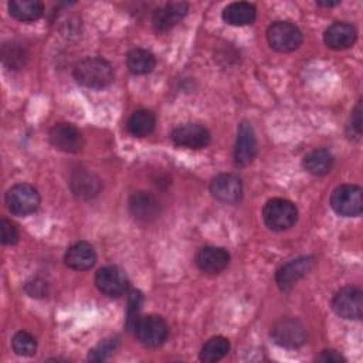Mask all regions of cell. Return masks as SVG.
Returning a JSON list of instances; mask_svg holds the SVG:
<instances>
[{
    "mask_svg": "<svg viewBox=\"0 0 363 363\" xmlns=\"http://www.w3.org/2000/svg\"><path fill=\"white\" fill-rule=\"evenodd\" d=\"M74 78L82 86L101 89L113 81V69L106 60L101 57H88L75 65Z\"/></svg>",
    "mask_w": 363,
    "mask_h": 363,
    "instance_id": "obj_1",
    "label": "cell"
},
{
    "mask_svg": "<svg viewBox=\"0 0 363 363\" xmlns=\"http://www.w3.org/2000/svg\"><path fill=\"white\" fill-rule=\"evenodd\" d=\"M262 218L269 230L284 231L296 223L298 208L286 199H271L262 208Z\"/></svg>",
    "mask_w": 363,
    "mask_h": 363,
    "instance_id": "obj_2",
    "label": "cell"
},
{
    "mask_svg": "<svg viewBox=\"0 0 363 363\" xmlns=\"http://www.w3.org/2000/svg\"><path fill=\"white\" fill-rule=\"evenodd\" d=\"M332 208L343 217H356L363 211V191L356 184H343L333 190Z\"/></svg>",
    "mask_w": 363,
    "mask_h": 363,
    "instance_id": "obj_3",
    "label": "cell"
},
{
    "mask_svg": "<svg viewBox=\"0 0 363 363\" xmlns=\"http://www.w3.org/2000/svg\"><path fill=\"white\" fill-rule=\"evenodd\" d=\"M267 40L275 51L291 52L302 44V33L289 21H275L267 30Z\"/></svg>",
    "mask_w": 363,
    "mask_h": 363,
    "instance_id": "obj_4",
    "label": "cell"
},
{
    "mask_svg": "<svg viewBox=\"0 0 363 363\" xmlns=\"http://www.w3.org/2000/svg\"><path fill=\"white\" fill-rule=\"evenodd\" d=\"M40 196L37 189L27 183H18L6 193V206L14 216H27L37 210Z\"/></svg>",
    "mask_w": 363,
    "mask_h": 363,
    "instance_id": "obj_5",
    "label": "cell"
},
{
    "mask_svg": "<svg viewBox=\"0 0 363 363\" xmlns=\"http://www.w3.org/2000/svg\"><path fill=\"white\" fill-rule=\"evenodd\" d=\"M133 333L136 339L146 347H159L164 343L169 328L167 323L156 315L140 316L135 323Z\"/></svg>",
    "mask_w": 363,
    "mask_h": 363,
    "instance_id": "obj_6",
    "label": "cell"
},
{
    "mask_svg": "<svg viewBox=\"0 0 363 363\" xmlns=\"http://www.w3.org/2000/svg\"><path fill=\"white\" fill-rule=\"evenodd\" d=\"M271 337L282 347L295 349L306 342V330L298 319L285 318L272 325Z\"/></svg>",
    "mask_w": 363,
    "mask_h": 363,
    "instance_id": "obj_7",
    "label": "cell"
},
{
    "mask_svg": "<svg viewBox=\"0 0 363 363\" xmlns=\"http://www.w3.org/2000/svg\"><path fill=\"white\" fill-rule=\"evenodd\" d=\"M332 309L343 319H359L363 313V294L359 288L345 286L332 299Z\"/></svg>",
    "mask_w": 363,
    "mask_h": 363,
    "instance_id": "obj_8",
    "label": "cell"
},
{
    "mask_svg": "<svg viewBox=\"0 0 363 363\" xmlns=\"http://www.w3.org/2000/svg\"><path fill=\"white\" fill-rule=\"evenodd\" d=\"M50 143L65 153H77L84 146V139L81 132L71 123L60 122L55 123L48 132Z\"/></svg>",
    "mask_w": 363,
    "mask_h": 363,
    "instance_id": "obj_9",
    "label": "cell"
},
{
    "mask_svg": "<svg viewBox=\"0 0 363 363\" xmlns=\"http://www.w3.org/2000/svg\"><path fill=\"white\" fill-rule=\"evenodd\" d=\"M170 139L176 146L189 147V149H203L210 143V132L199 125V123H184L176 126L172 133Z\"/></svg>",
    "mask_w": 363,
    "mask_h": 363,
    "instance_id": "obj_10",
    "label": "cell"
},
{
    "mask_svg": "<svg viewBox=\"0 0 363 363\" xmlns=\"http://www.w3.org/2000/svg\"><path fill=\"white\" fill-rule=\"evenodd\" d=\"M257 155V138L248 122H241L237 130L234 145V164L237 167L248 166Z\"/></svg>",
    "mask_w": 363,
    "mask_h": 363,
    "instance_id": "obj_11",
    "label": "cell"
},
{
    "mask_svg": "<svg viewBox=\"0 0 363 363\" xmlns=\"http://www.w3.org/2000/svg\"><path fill=\"white\" fill-rule=\"evenodd\" d=\"M315 259L313 257H298L284 264L275 274V281L281 291H289L303 275L309 272Z\"/></svg>",
    "mask_w": 363,
    "mask_h": 363,
    "instance_id": "obj_12",
    "label": "cell"
},
{
    "mask_svg": "<svg viewBox=\"0 0 363 363\" xmlns=\"http://www.w3.org/2000/svg\"><path fill=\"white\" fill-rule=\"evenodd\" d=\"M96 288L106 296L116 298L121 296L128 288V279L122 269L109 265L98 269L95 275Z\"/></svg>",
    "mask_w": 363,
    "mask_h": 363,
    "instance_id": "obj_13",
    "label": "cell"
},
{
    "mask_svg": "<svg viewBox=\"0 0 363 363\" xmlns=\"http://www.w3.org/2000/svg\"><path fill=\"white\" fill-rule=\"evenodd\" d=\"M189 11V6L184 1H172L155 10L152 23L157 33H164L180 23Z\"/></svg>",
    "mask_w": 363,
    "mask_h": 363,
    "instance_id": "obj_14",
    "label": "cell"
},
{
    "mask_svg": "<svg viewBox=\"0 0 363 363\" xmlns=\"http://www.w3.org/2000/svg\"><path fill=\"white\" fill-rule=\"evenodd\" d=\"M210 191L223 203H237L242 196V183L237 176L223 173L211 180Z\"/></svg>",
    "mask_w": 363,
    "mask_h": 363,
    "instance_id": "obj_15",
    "label": "cell"
},
{
    "mask_svg": "<svg viewBox=\"0 0 363 363\" xmlns=\"http://www.w3.org/2000/svg\"><path fill=\"white\" fill-rule=\"evenodd\" d=\"M230 261L228 252L221 247H203L196 254V265L204 274H220Z\"/></svg>",
    "mask_w": 363,
    "mask_h": 363,
    "instance_id": "obj_16",
    "label": "cell"
},
{
    "mask_svg": "<svg viewBox=\"0 0 363 363\" xmlns=\"http://www.w3.org/2000/svg\"><path fill=\"white\" fill-rule=\"evenodd\" d=\"M129 213L139 221H152L160 213L156 197L147 191H136L128 200Z\"/></svg>",
    "mask_w": 363,
    "mask_h": 363,
    "instance_id": "obj_17",
    "label": "cell"
},
{
    "mask_svg": "<svg viewBox=\"0 0 363 363\" xmlns=\"http://www.w3.org/2000/svg\"><path fill=\"white\" fill-rule=\"evenodd\" d=\"M69 187L72 193L82 200H89L101 191V180L86 169H75L69 177Z\"/></svg>",
    "mask_w": 363,
    "mask_h": 363,
    "instance_id": "obj_18",
    "label": "cell"
},
{
    "mask_svg": "<svg viewBox=\"0 0 363 363\" xmlns=\"http://www.w3.org/2000/svg\"><path fill=\"white\" fill-rule=\"evenodd\" d=\"M65 265L75 271H85L94 267L96 261V254L94 247L86 241H78L72 244L64 257Z\"/></svg>",
    "mask_w": 363,
    "mask_h": 363,
    "instance_id": "obj_19",
    "label": "cell"
},
{
    "mask_svg": "<svg viewBox=\"0 0 363 363\" xmlns=\"http://www.w3.org/2000/svg\"><path fill=\"white\" fill-rule=\"evenodd\" d=\"M356 28L349 23H333L326 28L323 34L325 44L336 51L352 47L356 41Z\"/></svg>",
    "mask_w": 363,
    "mask_h": 363,
    "instance_id": "obj_20",
    "label": "cell"
},
{
    "mask_svg": "<svg viewBox=\"0 0 363 363\" xmlns=\"http://www.w3.org/2000/svg\"><path fill=\"white\" fill-rule=\"evenodd\" d=\"M255 7L245 1H235L223 10V20L230 26H248L255 20Z\"/></svg>",
    "mask_w": 363,
    "mask_h": 363,
    "instance_id": "obj_21",
    "label": "cell"
},
{
    "mask_svg": "<svg viewBox=\"0 0 363 363\" xmlns=\"http://www.w3.org/2000/svg\"><path fill=\"white\" fill-rule=\"evenodd\" d=\"M11 17L23 23L38 20L44 13V4L38 0H11L9 3Z\"/></svg>",
    "mask_w": 363,
    "mask_h": 363,
    "instance_id": "obj_22",
    "label": "cell"
},
{
    "mask_svg": "<svg viewBox=\"0 0 363 363\" xmlns=\"http://www.w3.org/2000/svg\"><path fill=\"white\" fill-rule=\"evenodd\" d=\"M335 159L328 149H315L303 157V167L313 176L328 174L333 167Z\"/></svg>",
    "mask_w": 363,
    "mask_h": 363,
    "instance_id": "obj_23",
    "label": "cell"
},
{
    "mask_svg": "<svg viewBox=\"0 0 363 363\" xmlns=\"http://www.w3.org/2000/svg\"><path fill=\"white\" fill-rule=\"evenodd\" d=\"M156 126V116L152 111L139 109L135 111L128 119V132L136 138H145L153 132Z\"/></svg>",
    "mask_w": 363,
    "mask_h": 363,
    "instance_id": "obj_24",
    "label": "cell"
},
{
    "mask_svg": "<svg viewBox=\"0 0 363 363\" xmlns=\"http://www.w3.org/2000/svg\"><path fill=\"white\" fill-rule=\"evenodd\" d=\"M0 57H1L3 65L13 71H18V69L24 68L28 61L27 50L21 44L11 43V41L4 43L1 45Z\"/></svg>",
    "mask_w": 363,
    "mask_h": 363,
    "instance_id": "obj_25",
    "label": "cell"
},
{
    "mask_svg": "<svg viewBox=\"0 0 363 363\" xmlns=\"http://www.w3.org/2000/svg\"><path fill=\"white\" fill-rule=\"evenodd\" d=\"M155 55L145 48H133L126 55V65L135 75H143L155 68Z\"/></svg>",
    "mask_w": 363,
    "mask_h": 363,
    "instance_id": "obj_26",
    "label": "cell"
},
{
    "mask_svg": "<svg viewBox=\"0 0 363 363\" xmlns=\"http://www.w3.org/2000/svg\"><path fill=\"white\" fill-rule=\"evenodd\" d=\"M230 352V342L223 336H214L208 339L201 350H200V360L206 363H214L221 360Z\"/></svg>",
    "mask_w": 363,
    "mask_h": 363,
    "instance_id": "obj_27",
    "label": "cell"
},
{
    "mask_svg": "<svg viewBox=\"0 0 363 363\" xmlns=\"http://www.w3.org/2000/svg\"><path fill=\"white\" fill-rule=\"evenodd\" d=\"M11 347L18 356H33L37 350V340L28 332H17L11 339Z\"/></svg>",
    "mask_w": 363,
    "mask_h": 363,
    "instance_id": "obj_28",
    "label": "cell"
},
{
    "mask_svg": "<svg viewBox=\"0 0 363 363\" xmlns=\"http://www.w3.org/2000/svg\"><path fill=\"white\" fill-rule=\"evenodd\" d=\"M142 294L136 289H132L129 292V298H128V308H126V329L133 332L135 323L138 322V319L140 318V309H142Z\"/></svg>",
    "mask_w": 363,
    "mask_h": 363,
    "instance_id": "obj_29",
    "label": "cell"
},
{
    "mask_svg": "<svg viewBox=\"0 0 363 363\" xmlns=\"http://www.w3.org/2000/svg\"><path fill=\"white\" fill-rule=\"evenodd\" d=\"M118 343H119L118 337H109V339L102 340L95 349H92L89 352V360H94V362L105 360L106 357H109L112 354V352L116 349Z\"/></svg>",
    "mask_w": 363,
    "mask_h": 363,
    "instance_id": "obj_30",
    "label": "cell"
},
{
    "mask_svg": "<svg viewBox=\"0 0 363 363\" xmlns=\"http://www.w3.org/2000/svg\"><path fill=\"white\" fill-rule=\"evenodd\" d=\"M347 135L349 138L359 139L362 135V101L357 102L354 111L352 112L350 122L347 125Z\"/></svg>",
    "mask_w": 363,
    "mask_h": 363,
    "instance_id": "obj_31",
    "label": "cell"
},
{
    "mask_svg": "<svg viewBox=\"0 0 363 363\" xmlns=\"http://www.w3.org/2000/svg\"><path fill=\"white\" fill-rule=\"evenodd\" d=\"M0 237L4 245H14L18 241V231L16 225L9 220H1L0 223Z\"/></svg>",
    "mask_w": 363,
    "mask_h": 363,
    "instance_id": "obj_32",
    "label": "cell"
},
{
    "mask_svg": "<svg viewBox=\"0 0 363 363\" xmlns=\"http://www.w3.org/2000/svg\"><path fill=\"white\" fill-rule=\"evenodd\" d=\"M26 292L33 296V298H44L47 296L48 294V286H47V282H44L43 279H33V281H28L24 286Z\"/></svg>",
    "mask_w": 363,
    "mask_h": 363,
    "instance_id": "obj_33",
    "label": "cell"
},
{
    "mask_svg": "<svg viewBox=\"0 0 363 363\" xmlns=\"http://www.w3.org/2000/svg\"><path fill=\"white\" fill-rule=\"evenodd\" d=\"M318 360L319 362H325V363H340V362H345V359L342 357V354H339L336 350H332V349H326L323 350L319 356H318Z\"/></svg>",
    "mask_w": 363,
    "mask_h": 363,
    "instance_id": "obj_34",
    "label": "cell"
},
{
    "mask_svg": "<svg viewBox=\"0 0 363 363\" xmlns=\"http://www.w3.org/2000/svg\"><path fill=\"white\" fill-rule=\"evenodd\" d=\"M340 1L336 0V1H318L319 6H323V7H333V6H337Z\"/></svg>",
    "mask_w": 363,
    "mask_h": 363,
    "instance_id": "obj_35",
    "label": "cell"
}]
</instances>
